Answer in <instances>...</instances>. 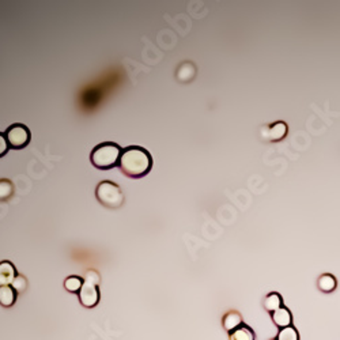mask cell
I'll use <instances>...</instances> for the list:
<instances>
[{
    "instance_id": "cell-12",
    "label": "cell",
    "mask_w": 340,
    "mask_h": 340,
    "mask_svg": "<svg viewBox=\"0 0 340 340\" xmlns=\"http://www.w3.org/2000/svg\"><path fill=\"white\" fill-rule=\"evenodd\" d=\"M286 135H287V126L282 122L272 124L268 130V139H271L274 142L283 139Z\"/></svg>"
},
{
    "instance_id": "cell-5",
    "label": "cell",
    "mask_w": 340,
    "mask_h": 340,
    "mask_svg": "<svg viewBox=\"0 0 340 340\" xmlns=\"http://www.w3.org/2000/svg\"><path fill=\"white\" fill-rule=\"evenodd\" d=\"M6 139H7L8 147L12 150H22L28 146L32 139L30 130L25 124L15 123L7 128L6 131Z\"/></svg>"
},
{
    "instance_id": "cell-8",
    "label": "cell",
    "mask_w": 340,
    "mask_h": 340,
    "mask_svg": "<svg viewBox=\"0 0 340 340\" xmlns=\"http://www.w3.org/2000/svg\"><path fill=\"white\" fill-rule=\"evenodd\" d=\"M16 301V292L12 286H0V305L2 306H12Z\"/></svg>"
},
{
    "instance_id": "cell-9",
    "label": "cell",
    "mask_w": 340,
    "mask_h": 340,
    "mask_svg": "<svg viewBox=\"0 0 340 340\" xmlns=\"http://www.w3.org/2000/svg\"><path fill=\"white\" fill-rule=\"evenodd\" d=\"M241 324H242V317L238 312H229L223 317V327L229 333L234 331L235 328H238Z\"/></svg>"
},
{
    "instance_id": "cell-7",
    "label": "cell",
    "mask_w": 340,
    "mask_h": 340,
    "mask_svg": "<svg viewBox=\"0 0 340 340\" xmlns=\"http://www.w3.org/2000/svg\"><path fill=\"white\" fill-rule=\"evenodd\" d=\"M16 276L15 267L10 261L0 263V286H11Z\"/></svg>"
},
{
    "instance_id": "cell-1",
    "label": "cell",
    "mask_w": 340,
    "mask_h": 340,
    "mask_svg": "<svg viewBox=\"0 0 340 340\" xmlns=\"http://www.w3.org/2000/svg\"><path fill=\"white\" fill-rule=\"evenodd\" d=\"M118 167L130 178H142L153 169V157L144 147L130 146L123 149Z\"/></svg>"
},
{
    "instance_id": "cell-17",
    "label": "cell",
    "mask_w": 340,
    "mask_h": 340,
    "mask_svg": "<svg viewBox=\"0 0 340 340\" xmlns=\"http://www.w3.org/2000/svg\"><path fill=\"white\" fill-rule=\"evenodd\" d=\"M11 286L14 287V290H15L16 293L25 292V290H26V279H25L22 275H18L15 279H14Z\"/></svg>"
},
{
    "instance_id": "cell-18",
    "label": "cell",
    "mask_w": 340,
    "mask_h": 340,
    "mask_svg": "<svg viewBox=\"0 0 340 340\" xmlns=\"http://www.w3.org/2000/svg\"><path fill=\"white\" fill-rule=\"evenodd\" d=\"M8 149H10V147H8V143H7V139H6V135H3L2 132H0V158L7 154Z\"/></svg>"
},
{
    "instance_id": "cell-19",
    "label": "cell",
    "mask_w": 340,
    "mask_h": 340,
    "mask_svg": "<svg viewBox=\"0 0 340 340\" xmlns=\"http://www.w3.org/2000/svg\"><path fill=\"white\" fill-rule=\"evenodd\" d=\"M272 340H278V339H272Z\"/></svg>"
},
{
    "instance_id": "cell-6",
    "label": "cell",
    "mask_w": 340,
    "mask_h": 340,
    "mask_svg": "<svg viewBox=\"0 0 340 340\" xmlns=\"http://www.w3.org/2000/svg\"><path fill=\"white\" fill-rule=\"evenodd\" d=\"M271 316H272V321L275 323V325L278 328L283 329L287 328V327H292L293 316L287 308L282 306L280 309H278V310H275L274 313H271Z\"/></svg>"
},
{
    "instance_id": "cell-16",
    "label": "cell",
    "mask_w": 340,
    "mask_h": 340,
    "mask_svg": "<svg viewBox=\"0 0 340 340\" xmlns=\"http://www.w3.org/2000/svg\"><path fill=\"white\" fill-rule=\"evenodd\" d=\"M278 340H300V335L297 332V329L294 327H287V328L280 329V332L278 333Z\"/></svg>"
},
{
    "instance_id": "cell-15",
    "label": "cell",
    "mask_w": 340,
    "mask_h": 340,
    "mask_svg": "<svg viewBox=\"0 0 340 340\" xmlns=\"http://www.w3.org/2000/svg\"><path fill=\"white\" fill-rule=\"evenodd\" d=\"M14 195V185L10 180H0V200H7Z\"/></svg>"
},
{
    "instance_id": "cell-14",
    "label": "cell",
    "mask_w": 340,
    "mask_h": 340,
    "mask_svg": "<svg viewBox=\"0 0 340 340\" xmlns=\"http://www.w3.org/2000/svg\"><path fill=\"white\" fill-rule=\"evenodd\" d=\"M85 280L79 278V276H69L64 282L65 290H68L69 293H78L81 292L82 286H83Z\"/></svg>"
},
{
    "instance_id": "cell-11",
    "label": "cell",
    "mask_w": 340,
    "mask_h": 340,
    "mask_svg": "<svg viewBox=\"0 0 340 340\" xmlns=\"http://www.w3.org/2000/svg\"><path fill=\"white\" fill-rule=\"evenodd\" d=\"M230 340H255V333L248 325L241 324L230 332Z\"/></svg>"
},
{
    "instance_id": "cell-2",
    "label": "cell",
    "mask_w": 340,
    "mask_h": 340,
    "mask_svg": "<svg viewBox=\"0 0 340 340\" xmlns=\"http://www.w3.org/2000/svg\"><path fill=\"white\" fill-rule=\"evenodd\" d=\"M122 147L117 143L104 142L95 146L90 154V161L100 170H110L117 166L122 155Z\"/></svg>"
},
{
    "instance_id": "cell-10",
    "label": "cell",
    "mask_w": 340,
    "mask_h": 340,
    "mask_svg": "<svg viewBox=\"0 0 340 340\" xmlns=\"http://www.w3.org/2000/svg\"><path fill=\"white\" fill-rule=\"evenodd\" d=\"M282 306H283V300L278 293H271L264 298V308L267 309L270 313H274Z\"/></svg>"
},
{
    "instance_id": "cell-13",
    "label": "cell",
    "mask_w": 340,
    "mask_h": 340,
    "mask_svg": "<svg viewBox=\"0 0 340 340\" xmlns=\"http://www.w3.org/2000/svg\"><path fill=\"white\" fill-rule=\"evenodd\" d=\"M319 288L324 293H332L336 288V279L331 274H324L319 278Z\"/></svg>"
},
{
    "instance_id": "cell-4",
    "label": "cell",
    "mask_w": 340,
    "mask_h": 340,
    "mask_svg": "<svg viewBox=\"0 0 340 340\" xmlns=\"http://www.w3.org/2000/svg\"><path fill=\"white\" fill-rule=\"evenodd\" d=\"M98 284H100V275L97 272L90 270L86 272L85 282L79 292V300L81 304L86 308H94L100 301V292H98Z\"/></svg>"
},
{
    "instance_id": "cell-3",
    "label": "cell",
    "mask_w": 340,
    "mask_h": 340,
    "mask_svg": "<svg viewBox=\"0 0 340 340\" xmlns=\"http://www.w3.org/2000/svg\"><path fill=\"white\" fill-rule=\"evenodd\" d=\"M95 198L108 208H120L124 203L122 188L112 181H101L95 189Z\"/></svg>"
}]
</instances>
